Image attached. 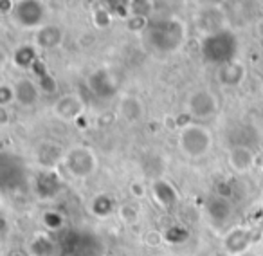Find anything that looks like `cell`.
<instances>
[{"label": "cell", "instance_id": "2e32d148", "mask_svg": "<svg viewBox=\"0 0 263 256\" xmlns=\"http://www.w3.org/2000/svg\"><path fill=\"white\" fill-rule=\"evenodd\" d=\"M154 195L162 208H172V206H175V202H177L175 188L162 179H159L154 182Z\"/></svg>", "mask_w": 263, "mask_h": 256}, {"label": "cell", "instance_id": "ba28073f", "mask_svg": "<svg viewBox=\"0 0 263 256\" xmlns=\"http://www.w3.org/2000/svg\"><path fill=\"white\" fill-rule=\"evenodd\" d=\"M205 213L215 226H226L233 215V206H231L229 198L216 195V197L209 198L208 206H205Z\"/></svg>", "mask_w": 263, "mask_h": 256}, {"label": "cell", "instance_id": "52a82bcc", "mask_svg": "<svg viewBox=\"0 0 263 256\" xmlns=\"http://www.w3.org/2000/svg\"><path fill=\"white\" fill-rule=\"evenodd\" d=\"M252 244V234L245 227H234L223 238V249L227 254L231 256H240L251 247Z\"/></svg>", "mask_w": 263, "mask_h": 256}, {"label": "cell", "instance_id": "44dd1931", "mask_svg": "<svg viewBox=\"0 0 263 256\" xmlns=\"http://www.w3.org/2000/svg\"><path fill=\"white\" fill-rule=\"evenodd\" d=\"M11 101H15V88L9 87V85H2V88H0V103L6 106Z\"/></svg>", "mask_w": 263, "mask_h": 256}, {"label": "cell", "instance_id": "4fadbf2b", "mask_svg": "<svg viewBox=\"0 0 263 256\" xmlns=\"http://www.w3.org/2000/svg\"><path fill=\"white\" fill-rule=\"evenodd\" d=\"M62 40H63V33L56 26L40 27V31L36 34V45L40 49H54L62 44Z\"/></svg>", "mask_w": 263, "mask_h": 256}, {"label": "cell", "instance_id": "9c48e42d", "mask_svg": "<svg viewBox=\"0 0 263 256\" xmlns=\"http://www.w3.org/2000/svg\"><path fill=\"white\" fill-rule=\"evenodd\" d=\"M227 161H229V166L236 173H247L254 166L256 157H254V152L249 147H245V144H234L229 150Z\"/></svg>", "mask_w": 263, "mask_h": 256}, {"label": "cell", "instance_id": "ffe728a7", "mask_svg": "<svg viewBox=\"0 0 263 256\" xmlns=\"http://www.w3.org/2000/svg\"><path fill=\"white\" fill-rule=\"evenodd\" d=\"M92 209L98 216H108L114 209L112 198L106 197V195H99V197L94 198V204H92Z\"/></svg>", "mask_w": 263, "mask_h": 256}, {"label": "cell", "instance_id": "30bf717a", "mask_svg": "<svg viewBox=\"0 0 263 256\" xmlns=\"http://www.w3.org/2000/svg\"><path fill=\"white\" fill-rule=\"evenodd\" d=\"M83 112V101L76 94H65L56 101L54 114L63 121H74Z\"/></svg>", "mask_w": 263, "mask_h": 256}, {"label": "cell", "instance_id": "6da1fadb", "mask_svg": "<svg viewBox=\"0 0 263 256\" xmlns=\"http://www.w3.org/2000/svg\"><path fill=\"white\" fill-rule=\"evenodd\" d=\"M200 52L205 62L213 65H226L234 62L238 54V38L229 29H216L202 38Z\"/></svg>", "mask_w": 263, "mask_h": 256}, {"label": "cell", "instance_id": "7a4b0ae2", "mask_svg": "<svg viewBox=\"0 0 263 256\" xmlns=\"http://www.w3.org/2000/svg\"><path fill=\"white\" fill-rule=\"evenodd\" d=\"M144 34H146L148 42L155 51L173 52L184 42L186 29H184V24L179 19H166L150 24Z\"/></svg>", "mask_w": 263, "mask_h": 256}, {"label": "cell", "instance_id": "7c38bea8", "mask_svg": "<svg viewBox=\"0 0 263 256\" xmlns=\"http://www.w3.org/2000/svg\"><path fill=\"white\" fill-rule=\"evenodd\" d=\"M220 81H222L226 87H236L243 81L245 78V67L241 65L240 62H231L226 63V65L220 67Z\"/></svg>", "mask_w": 263, "mask_h": 256}, {"label": "cell", "instance_id": "5b68a950", "mask_svg": "<svg viewBox=\"0 0 263 256\" xmlns=\"http://www.w3.org/2000/svg\"><path fill=\"white\" fill-rule=\"evenodd\" d=\"M11 16L18 26L26 29L42 27L45 22V8L40 0H18L11 8Z\"/></svg>", "mask_w": 263, "mask_h": 256}, {"label": "cell", "instance_id": "e0dca14e", "mask_svg": "<svg viewBox=\"0 0 263 256\" xmlns=\"http://www.w3.org/2000/svg\"><path fill=\"white\" fill-rule=\"evenodd\" d=\"M36 191L40 197L52 198L60 191V179L51 172H44L36 180Z\"/></svg>", "mask_w": 263, "mask_h": 256}, {"label": "cell", "instance_id": "9a60e30c", "mask_svg": "<svg viewBox=\"0 0 263 256\" xmlns=\"http://www.w3.org/2000/svg\"><path fill=\"white\" fill-rule=\"evenodd\" d=\"M90 88L101 98H110L116 92V85H114L112 78L105 72V70H98L96 74L90 76Z\"/></svg>", "mask_w": 263, "mask_h": 256}, {"label": "cell", "instance_id": "3957f363", "mask_svg": "<svg viewBox=\"0 0 263 256\" xmlns=\"http://www.w3.org/2000/svg\"><path fill=\"white\" fill-rule=\"evenodd\" d=\"M211 134L205 126L202 124H186L180 130L179 136V147L184 155L190 159H200L211 148Z\"/></svg>", "mask_w": 263, "mask_h": 256}, {"label": "cell", "instance_id": "277c9868", "mask_svg": "<svg viewBox=\"0 0 263 256\" xmlns=\"http://www.w3.org/2000/svg\"><path fill=\"white\" fill-rule=\"evenodd\" d=\"M67 172L76 179H87L98 168V157L96 154L87 147H74L63 157Z\"/></svg>", "mask_w": 263, "mask_h": 256}, {"label": "cell", "instance_id": "ac0fdd59", "mask_svg": "<svg viewBox=\"0 0 263 256\" xmlns=\"http://www.w3.org/2000/svg\"><path fill=\"white\" fill-rule=\"evenodd\" d=\"M143 112H144L143 103L137 98H134V96H128V98H124L123 101H121V114H123L124 119L130 121V123L141 119Z\"/></svg>", "mask_w": 263, "mask_h": 256}, {"label": "cell", "instance_id": "5bb4252c", "mask_svg": "<svg viewBox=\"0 0 263 256\" xmlns=\"http://www.w3.org/2000/svg\"><path fill=\"white\" fill-rule=\"evenodd\" d=\"M58 244L49 236L38 234L29 244V256H58Z\"/></svg>", "mask_w": 263, "mask_h": 256}, {"label": "cell", "instance_id": "d6986e66", "mask_svg": "<svg viewBox=\"0 0 263 256\" xmlns=\"http://www.w3.org/2000/svg\"><path fill=\"white\" fill-rule=\"evenodd\" d=\"M34 60H36V52H34V49L29 47V45H24V47H20L18 51H16V54H15V63L18 67H22V69L31 67Z\"/></svg>", "mask_w": 263, "mask_h": 256}, {"label": "cell", "instance_id": "8992f818", "mask_svg": "<svg viewBox=\"0 0 263 256\" xmlns=\"http://www.w3.org/2000/svg\"><path fill=\"white\" fill-rule=\"evenodd\" d=\"M186 105L195 119H209L218 112V98L208 88L191 92Z\"/></svg>", "mask_w": 263, "mask_h": 256}, {"label": "cell", "instance_id": "8fae6325", "mask_svg": "<svg viewBox=\"0 0 263 256\" xmlns=\"http://www.w3.org/2000/svg\"><path fill=\"white\" fill-rule=\"evenodd\" d=\"M13 88H15V101L22 106H33L40 98V88L29 78L18 80L13 85Z\"/></svg>", "mask_w": 263, "mask_h": 256}]
</instances>
